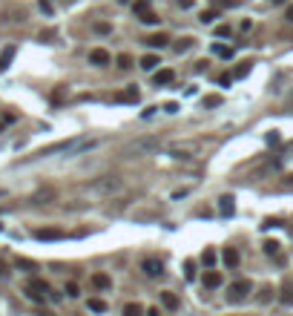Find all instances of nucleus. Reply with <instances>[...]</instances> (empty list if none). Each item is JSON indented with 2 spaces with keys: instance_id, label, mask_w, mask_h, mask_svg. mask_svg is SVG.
<instances>
[{
  "instance_id": "c85d7f7f",
  "label": "nucleus",
  "mask_w": 293,
  "mask_h": 316,
  "mask_svg": "<svg viewBox=\"0 0 293 316\" xmlns=\"http://www.w3.org/2000/svg\"><path fill=\"white\" fill-rule=\"evenodd\" d=\"M190 46H193V37H184V40H181V43H178L175 49H178V52H187Z\"/></svg>"
},
{
  "instance_id": "b1692460",
  "label": "nucleus",
  "mask_w": 293,
  "mask_h": 316,
  "mask_svg": "<svg viewBox=\"0 0 293 316\" xmlns=\"http://www.w3.org/2000/svg\"><path fill=\"white\" fill-rule=\"evenodd\" d=\"M282 302H285V305L293 302V284H285V287H282Z\"/></svg>"
},
{
  "instance_id": "a878e982",
  "label": "nucleus",
  "mask_w": 293,
  "mask_h": 316,
  "mask_svg": "<svg viewBox=\"0 0 293 316\" xmlns=\"http://www.w3.org/2000/svg\"><path fill=\"white\" fill-rule=\"evenodd\" d=\"M141 311H144V308H141V305H135V302H130V305H124V314H127V316H132V314H141Z\"/></svg>"
},
{
  "instance_id": "6ab92c4d",
  "label": "nucleus",
  "mask_w": 293,
  "mask_h": 316,
  "mask_svg": "<svg viewBox=\"0 0 293 316\" xmlns=\"http://www.w3.org/2000/svg\"><path fill=\"white\" fill-rule=\"evenodd\" d=\"M250 66H253V63H250V61L239 63V66H236V72H233V78H244V75H247V72H250Z\"/></svg>"
},
{
  "instance_id": "423d86ee",
  "label": "nucleus",
  "mask_w": 293,
  "mask_h": 316,
  "mask_svg": "<svg viewBox=\"0 0 293 316\" xmlns=\"http://www.w3.org/2000/svg\"><path fill=\"white\" fill-rule=\"evenodd\" d=\"M204 287H207V290H216V287H222V273L207 267V273H204Z\"/></svg>"
},
{
  "instance_id": "ea45409f",
  "label": "nucleus",
  "mask_w": 293,
  "mask_h": 316,
  "mask_svg": "<svg viewBox=\"0 0 293 316\" xmlns=\"http://www.w3.org/2000/svg\"><path fill=\"white\" fill-rule=\"evenodd\" d=\"M6 273H9V267H6V264L0 262V276H6Z\"/></svg>"
},
{
  "instance_id": "5701e85b",
  "label": "nucleus",
  "mask_w": 293,
  "mask_h": 316,
  "mask_svg": "<svg viewBox=\"0 0 293 316\" xmlns=\"http://www.w3.org/2000/svg\"><path fill=\"white\" fill-rule=\"evenodd\" d=\"M141 20H144V23H150V26H155V23H161V18H158L155 12H144V15H141Z\"/></svg>"
},
{
  "instance_id": "c756f323",
  "label": "nucleus",
  "mask_w": 293,
  "mask_h": 316,
  "mask_svg": "<svg viewBox=\"0 0 293 316\" xmlns=\"http://www.w3.org/2000/svg\"><path fill=\"white\" fill-rule=\"evenodd\" d=\"M222 104V98L219 95H210V98H204V106H219Z\"/></svg>"
},
{
  "instance_id": "4be33fe9",
  "label": "nucleus",
  "mask_w": 293,
  "mask_h": 316,
  "mask_svg": "<svg viewBox=\"0 0 293 316\" xmlns=\"http://www.w3.org/2000/svg\"><path fill=\"white\" fill-rule=\"evenodd\" d=\"M216 18H219V12H216V9H207V12H201V18H198V20H201V23H213Z\"/></svg>"
},
{
  "instance_id": "e433bc0d",
  "label": "nucleus",
  "mask_w": 293,
  "mask_h": 316,
  "mask_svg": "<svg viewBox=\"0 0 293 316\" xmlns=\"http://www.w3.org/2000/svg\"><path fill=\"white\" fill-rule=\"evenodd\" d=\"M52 37H55V32H40V40H46V43H49Z\"/></svg>"
},
{
  "instance_id": "393cba45",
  "label": "nucleus",
  "mask_w": 293,
  "mask_h": 316,
  "mask_svg": "<svg viewBox=\"0 0 293 316\" xmlns=\"http://www.w3.org/2000/svg\"><path fill=\"white\" fill-rule=\"evenodd\" d=\"M115 63H118V69H130L132 58H130V55H118V58H115Z\"/></svg>"
},
{
  "instance_id": "6e6552de",
  "label": "nucleus",
  "mask_w": 293,
  "mask_h": 316,
  "mask_svg": "<svg viewBox=\"0 0 293 316\" xmlns=\"http://www.w3.org/2000/svg\"><path fill=\"white\" fill-rule=\"evenodd\" d=\"M175 81V72L172 69H158L155 72V87H170Z\"/></svg>"
},
{
  "instance_id": "bb28decb",
  "label": "nucleus",
  "mask_w": 293,
  "mask_h": 316,
  "mask_svg": "<svg viewBox=\"0 0 293 316\" xmlns=\"http://www.w3.org/2000/svg\"><path fill=\"white\" fill-rule=\"evenodd\" d=\"M66 296H72V299H75V296H81V287H78L75 282H69V284H66Z\"/></svg>"
},
{
  "instance_id": "f8f14e48",
  "label": "nucleus",
  "mask_w": 293,
  "mask_h": 316,
  "mask_svg": "<svg viewBox=\"0 0 293 316\" xmlns=\"http://www.w3.org/2000/svg\"><path fill=\"white\" fill-rule=\"evenodd\" d=\"M219 210H222L224 216H233V213H236V201H233V195H224V198H222Z\"/></svg>"
},
{
  "instance_id": "f704fd0d",
  "label": "nucleus",
  "mask_w": 293,
  "mask_h": 316,
  "mask_svg": "<svg viewBox=\"0 0 293 316\" xmlns=\"http://www.w3.org/2000/svg\"><path fill=\"white\" fill-rule=\"evenodd\" d=\"M270 293H273L270 287H261V296H259V299H261V302H267V299H270Z\"/></svg>"
},
{
  "instance_id": "72a5a7b5",
  "label": "nucleus",
  "mask_w": 293,
  "mask_h": 316,
  "mask_svg": "<svg viewBox=\"0 0 293 316\" xmlns=\"http://www.w3.org/2000/svg\"><path fill=\"white\" fill-rule=\"evenodd\" d=\"M40 12H46V15H52V6H49V0H40Z\"/></svg>"
},
{
  "instance_id": "cd10ccee",
  "label": "nucleus",
  "mask_w": 293,
  "mask_h": 316,
  "mask_svg": "<svg viewBox=\"0 0 293 316\" xmlns=\"http://www.w3.org/2000/svg\"><path fill=\"white\" fill-rule=\"evenodd\" d=\"M276 250H279V242H264V253L267 256H273Z\"/></svg>"
},
{
  "instance_id": "a211bd4d",
  "label": "nucleus",
  "mask_w": 293,
  "mask_h": 316,
  "mask_svg": "<svg viewBox=\"0 0 293 316\" xmlns=\"http://www.w3.org/2000/svg\"><path fill=\"white\" fill-rule=\"evenodd\" d=\"M184 276H187V282H193V279H195V262H193V259L184 262Z\"/></svg>"
},
{
  "instance_id": "0eeeda50",
  "label": "nucleus",
  "mask_w": 293,
  "mask_h": 316,
  "mask_svg": "<svg viewBox=\"0 0 293 316\" xmlns=\"http://www.w3.org/2000/svg\"><path fill=\"white\" fill-rule=\"evenodd\" d=\"M161 305L167 311H178V308H181V302H178V296H175L172 290H164L161 293Z\"/></svg>"
},
{
  "instance_id": "a19ab883",
  "label": "nucleus",
  "mask_w": 293,
  "mask_h": 316,
  "mask_svg": "<svg viewBox=\"0 0 293 316\" xmlns=\"http://www.w3.org/2000/svg\"><path fill=\"white\" fill-rule=\"evenodd\" d=\"M270 3H285V0H270Z\"/></svg>"
},
{
  "instance_id": "f3484780",
  "label": "nucleus",
  "mask_w": 293,
  "mask_h": 316,
  "mask_svg": "<svg viewBox=\"0 0 293 316\" xmlns=\"http://www.w3.org/2000/svg\"><path fill=\"white\" fill-rule=\"evenodd\" d=\"M132 12L141 18L144 12H150V0H135V3H132Z\"/></svg>"
},
{
  "instance_id": "f257e3e1",
  "label": "nucleus",
  "mask_w": 293,
  "mask_h": 316,
  "mask_svg": "<svg viewBox=\"0 0 293 316\" xmlns=\"http://www.w3.org/2000/svg\"><path fill=\"white\" fill-rule=\"evenodd\" d=\"M46 293H52V287L43 282V279H32V282L26 284V296H29L32 302H40V305H43Z\"/></svg>"
},
{
  "instance_id": "412c9836",
  "label": "nucleus",
  "mask_w": 293,
  "mask_h": 316,
  "mask_svg": "<svg viewBox=\"0 0 293 316\" xmlns=\"http://www.w3.org/2000/svg\"><path fill=\"white\" fill-rule=\"evenodd\" d=\"M89 311L103 314V311H106V302H103V299H89Z\"/></svg>"
},
{
  "instance_id": "20e7f679",
  "label": "nucleus",
  "mask_w": 293,
  "mask_h": 316,
  "mask_svg": "<svg viewBox=\"0 0 293 316\" xmlns=\"http://www.w3.org/2000/svg\"><path fill=\"white\" fill-rule=\"evenodd\" d=\"M66 233L64 230H58V227H40V230H34V239H40V242H58V239H64Z\"/></svg>"
},
{
  "instance_id": "7c9ffc66",
  "label": "nucleus",
  "mask_w": 293,
  "mask_h": 316,
  "mask_svg": "<svg viewBox=\"0 0 293 316\" xmlns=\"http://www.w3.org/2000/svg\"><path fill=\"white\" fill-rule=\"evenodd\" d=\"M95 32H101V35H109V32H112V26H109V23H95Z\"/></svg>"
},
{
  "instance_id": "7ed1b4c3",
  "label": "nucleus",
  "mask_w": 293,
  "mask_h": 316,
  "mask_svg": "<svg viewBox=\"0 0 293 316\" xmlns=\"http://www.w3.org/2000/svg\"><path fill=\"white\" fill-rule=\"evenodd\" d=\"M141 270H144V276H150V279L164 276V264L158 259H144V262H141Z\"/></svg>"
},
{
  "instance_id": "ddd939ff",
  "label": "nucleus",
  "mask_w": 293,
  "mask_h": 316,
  "mask_svg": "<svg viewBox=\"0 0 293 316\" xmlns=\"http://www.w3.org/2000/svg\"><path fill=\"white\" fill-rule=\"evenodd\" d=\"M222 259H224V264H227V267H236V264H239V250H236V247H227Z\"/></svg>"
},
{
  "instance_id": "39448f33",
  "label": "nucleus",
  "mask_w": 293,
  "mask_h": 316,
  "mask_svg": "<svg viewBox=\"0 0 293 316\" xmlns=\"http://www.w3.org/2000/svg\"><path fill=\"white\" fill-rule=\"evenodd\" d=\"M109 61H112V55H109L106 49H92V52H89V63H92V66H106Z\"/></svg>"
},
{
  "instance_id": "dca6fc26",
  "label": "nucleus",
  "mask_w": 293,
  "mask_h": 316,
  "mask_svg": "<svg viewBox=\"0 0 293 316\" xmlns=\"http://www.w3.org/2000/svg\"><path fill=\"white\" fill-rule=\"evenodd\" d=\"M213 52H216L219 58H224V61H230V58H233V49H230V46H222V43H216V46H213Z\"/></svg>"
},
{
  "instance_id": "9d476101",
  "label": "nucleus",
  "mask_w": 293,
  "mask_h": 316,
  "mask_svg": "<svg viewBox=\"0 0 293 316\" xmlns=\"http://www.w3.org/2000/svg\"><path fill=\"white\" fill-rule=\"evenodd\" d=\"M144 43L153 46V49H164V46L170 43V37H167V35H150V37H144Z\"/></svg>"
},
{
  "instance_id": "2eb2a0df",
  "label": "nucleus",
  "mask_w": 293,
  "mask_h": 316,
  "mask_svg": "<svg viewBox=\"0 0 293 316\" xmlns=\"http://www.w3.org/2000/svg\"><path fill=\"white\" fill-rule=\"evenodd\" d=\"M12 58H15V46H6V49H3V55H0V72L9 66V61H12Z\"/></svg>"
},
{
  "instance_id": "4c0bfd02",
  "label": "nucleus",
  "mask_w": 293,
  "mask_h": 316,
  "mask_svg": "<svg viewBox=\"0 0 293 316\" xmlns=\"http://www.w3.org/2000/svg\"><path fill=\"white\" fill-rule=\"evenodd\" d=\"M175 3H178L181 9H190V6H193V0H175Z\"/></svg>"
},
{
  "instance_id": "9b49d317",
  "label": "nucleus",
  "mask_w": 293,
  "mask_h": 316,
  "mask_svg": "<svg viewBox=\"0 0 293 316\" xmlns=\"http://www.w3.org/2000/svg\"><path fill=\"white\" fill-rule=\"evenodd\" d=\"M92 284H95L98 290H109V287H112V279H109L106 273H95V276H92Z\"/></svg>"
},
{
  "instance_id": "c9c22d12",
  "label": "nucleus",
  "mask_w": 293,
  "mask_h": 316,
  "mask_svg": "<svg viewBox=\"0 0 293 316\" xmlns=\"http://www.w3.org/2000/svg\"><path fill=\"white\" fill-rule=\"evenodd\" d=\"M216 35H219V37H227V35H230V26H219V29H216Z\"/></svg>"
},
{
  "instance_id": "473e14b6",
  "label": "nucleus",
  "mask_w": 293,
  "mask_h": 316,
  "mask_svg": "<svg viewBox=\"0 0 293 316\" xmlns=\"http://www.w3.org/2000/svg\"><path fill=\"white\" fill-rule=\"evenodd\" d=\"M219 84H222V87H230V84H233V75H219Z\"/></svg>"
},
{
  "instance_id": "58836bf2",
  "label": "nucleus",
  "mask_w": 293,
  "mask_h": 316,
  "mask_svg": "<svg viewBox=\"0 0 293 316\" xmlns=\"http://www.w3.org/2000/svg\"><path fill=\"white\" fill-rule=\"evenodd\" d=\"M285 18H288V20H291V23H293V6H288V12H285Z\"/></svg>"
},
{
  "instance_id": "aec40b11",
  "label": "nucleus",
  "mask_w": 293,
  "mask_h": 316,
  "mask_svg": "<svg viewBox=\"0 0 293 316\" xmlns=\"http://www.w3.org/2000/svg\"><path fill=\"white\" fill-rule=\"evenodd\" d=\"M201 264H204V267H213V264H216V253L204 250V253H201Z\"/></svg>"
},
{
  "instance_id": "f03ea898",
  "label": "nucleus",
  "mask_w": 293,
  "mask_h": 316,
  "mask_svg": "<svg viewBox=\"0 0 293 316\" xmlns=\"http://www.w3.org/2000/svg\"><path fill=\"white\" fill-rule=\"evenodd\" d=\"M250 290H253V282H250V279H239V282H233L227 287V299L230 302H241Z\"/></svg>"
},
{
  "instance_id": "4468645a",
  "label": "nucleus",
  "mask_w": 293,
  "mask_h": 316,
  "mask_svg": "<svg viewBox=\"0 0 293 316\" xmlns=\"http://www.w3.org/2000/svg\"><path fill=\"white\" fill-rule=\"evenodd\" d=\"M158 55H144V58H141V69H147V72H153V69H155V66H158Z\"/></svg>"
},
{
  "instance_id": "2f4dec72",
  "label": "nucleus",
  "mask_w": 293,
  "mask_h": 316,
  "mask_svg": "<svg viewBox=\"0 0 293 316\" xmlns=\"http://www.w3.org/2000/svg\"><path fill=\"white\" fill-rule=\"evenodd\" d=\"M17 267H23V270H34V262H26V259H17Z\"/></svg>"
},
{
  "instance_id": "1a4fd4ad",
  "label": "nucleus",
  "mask_w": 293,
  "mask_h": 316,
  "mask_svg": "<svg viewBox=\"0 0 293 316\" xmlns=\"http://www.w3.org/2000/svg\"><path fill=\"white\" fill-rule=\"evenodd\" d=\"M138 98H141V95H138V89H135V87H130V89H124V92L115 95V101H118V104H135Z\"/></svg>"
}]
</instances>
